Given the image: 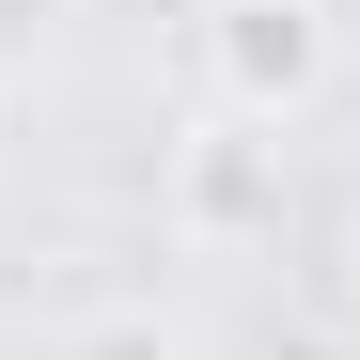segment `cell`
<instances>
[{
	"instance_id": "1",
	"label": "cell",
	"mask_w": 360,
	"mask_h": 360,
	"mask_svg": "<svg viewBox=\"0 0 360 360\" xmlns=\"http://www.w3.org/2000/svg\"><path fill=\"white\" fill-rule=\"evenodd\" d=\"M204 63H219V110H235V126L314 110L329 94V16H314V0H219V16H204Z\"/></svg>"
},
{
	"instance_id": "2",
	"label": "cell",
	"mask_w": 360,
	"mask_h": 360,
	"mask_svg": "<svg viewBox=\"0 0 360 360\" xmlns=\"http://www.w3.org/2000/svg\"><path fill=\"white\" fill-rule=\"evenodd\" d=\"M188 219H219V235L251 219V157H235V126H219V141H204V172H188Z\"/></svg>"
},
{
	"instance_id": "3",
	"label": "cell",
	"mask_w": 360,
	"mask_h": 360,
	"mask_svg": "<svg viewBox=\"0 0 360 360\" xmlns=\"http://www.w3.org/2000/svg\"><path fill=\"white\" fill-rule=\"evenodd\" d=\"M47 16H63V0H0V79H32V63H47Z\"/></svg>"
},
{
	"instance_id": "4",
	"label": "cell",
	"mask_w": 360,
	"mask_h": 360,
	"mask_svg": "<svg viewBox=\"0 0 360 360\" xmlns=\"http://www.w3.org/2000/svg\"><path fill=\"white\" fill-rule=\"evenodd\" d=\"M79 360H172V329L157 314H110V329H79Z\"/></svg>"
}]
</instances>
